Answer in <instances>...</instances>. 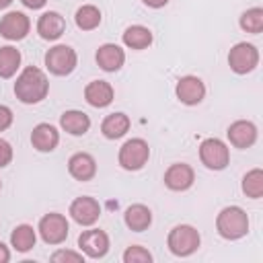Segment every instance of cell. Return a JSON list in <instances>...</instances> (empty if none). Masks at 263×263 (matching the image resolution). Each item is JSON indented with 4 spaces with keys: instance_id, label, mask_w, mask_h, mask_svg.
Returning a JSON list of instances; mask_svg holds the SVG:
<instances>
[{
    "instance_id": "cell-1",
    "label": "cell",
    "mask_w": 263,
    "mask_h": 263,
    "mask_svg": "<svg viewBox=\"0 0 263 263\" xmlns=\"http://www.w3.org/2000/svg\"><path fill=\"white\" fill-rule=\"evenodd\" d=\"M47 92H49V80L45 72L39 70L37 66H27L14 82V95L25 105L41 103L47 97Z\"/></svg>"
},
{
    "instance_id": "cell-2",
    "label": "cell",
    "mask_w": 263,
    "mask_h": 263,
    "mask_svg": "<svg viewBox=\"0 0 263 263\" xmlns=\"http://www.w3.org/2000/svg\"><path fill=\"white\" fill-rule=\"evenodd\" d=\"M216 230L226 240H238L249 232V216L238 205H228L220 210L216 218Z\"/></svg>"
},
{
    "instance_id": "cell-3",
    "label": "cell",
    "mask_w": 263,
    "mask_h": 263,
    "mask_svg": "<svg viewBox=\"0 0 263 263\" xmlns=\"http://www.w3.org/2000/svg\"><path fill=\"white\" fill-rule=\"evenodd\" d=\"M199 242H201L199 232L193 226H189V224L175 226L168 232V236H166V247L177 257H189V255H193L199 249Z\"/></svg>"
},
{
    "instance_id": "cell-4",
    "label": "cell",
    "mask_w": 263,
    "mask_h": 263,
    "mask_svg": "<svg viewBox=\"0 0 263 263\" xmlns=\"http://www.w3.org/2000/svg\"><path fill=\"white\" fill-rule=\"evenodd\" d=\"M150 158V146L146 140L142 138H132L127 140L117 154V160L121 164V168L125 171H140Z\"/></svg>"
},
{
    "instance_id": "cell-5",
    "label": "cell",
    "mask_w": 263,
    "mask_h": 263,
    "mask_svg": "<svg viewBox=\"0 0 263 263\" xmlns=\"http://www.w3.org/2000/svg\"><path fill=\"white\" fill-rule=\"evenodd\" d=\"M199 160L210 171H222L230 162V150L228 146L218 138H205L199 144Z\"/></svg>"
},
{
    "instance_id": "cell-6",
    "label": "cell",
    "mask_w": 263,
    "mask_h": 263,
    "mask_svg": "<svg viewBox=\"0 0 263 263\" xmlns=\"http://www.w3.org/2000/svg\"><path fill=\"white\" fill-rule=\"evenodd\" d=\"M45 68L55 76H68L78 64V55L70 45H53L45 53Z\"/></svg>"
},
{
    "instance_id": "cell-7",
    "label": "cell",
    "mask_w": 263,
    "mask_h": 263,
    "mask_svg": "<svg viewBox=\"0 0 263 263\" xmlns=\"http://www.w3.org/2000/svg\"><path fill=\"white\" fill-rule=\"evenodd\" d=\"M259 64V49L253 43L240 41L236 43L228 53V66L236 74H249Z\"/></svg>"
},
{
    "instance_id": "cell-8",
    "label": "cell",
    "mask_w": 263,
    "mask_h": 263,
    "mask_svg": "<svg viewBox=\"0 0 263 263\" xmlns=\"http://www.w3.org/2000/svg\"><path fill=\"white\" fill-rule=\"evenodd\" d=\"M39 234L43 238L45 245H62L66 238H68V220L66 216L58 214V212H51V214H45L41 220H39Z\"/></svg>"
},
{
    "instance_id": "cell-9",
    "label": "cell",
    "mask_w": 263,
    "mask_h": 263,
    "mask_svg": "<svg viewBox=\"0 0 263 263\" xmlns=\"http://www.w3.org/2000/svg\"><path fill=\"white\" fill-rule=\"evenodd\" d=\"M31 21L21 10H10L0 18V35L8 41H21L29 35Z\"/></svg>"
},
{
    "instance_id": "cell-10",
    "label": "cell",
    "mask_w": 263,
    "mask_h": 263,
    "mask_svg": "<svg viewBox=\"0 0 263 263\" xmlns=\"http://www.w3.org/2000/svg\"><path fill=\"white\" fill-rule=\"evenodd\" d=\"M78 247L80 251L90 257V259H101L107 255L109 251V236L105 230H99V228H90V230H84L80 232L78 236Z\"/></svg>"
},
{
    "instance_id": "cell-11",
    "label": "cell",
    "mask_w": 263,
    "mask_h": 263,
    "mask_svg": "<svg viewBox=\"0 0 263 263\" xmlns=\"http://www.w3.org/2000/svg\"><path fill=\"white\" fill-rule=\"evenodd\" d=\"M70 216L80 226H92L101 216V205L95 197L82 195L70 203Z\"/></svg>"
},
{
    "instance_id": "cell-12",
    "label": "cell",
    "mask_w": 263,
    "mask_h": 263,
    "mask_svg": "<svg viewBox=\"0 0 263 263\" xmlns=\"http://www.w3.org/2000/svg\"><path fill=\"white\" fill-rule=\"evenodd\" d=\"M175 92L183 105H197L205 97V84L197 76H183V78H179Z\"/></svg>"
},
{
    "instance_id": "cell-13",
    "label": "cell",
    "mask_w": 263,
    "mask_h": 263,
    "mask_svg": "<svg viewBox=\"0 0 263 263\" xmlns=\"http://www.w3.org/2000/svg\"><path fill=\"white\" fill-rule=\"evenodd\" d=\"M228 142L234 146V148H251L255 142H257V125L253 121H247V119H238L234 123H230L228 132Z\"/></svg>"
},
{
    "instance_id": "cell-14",
    "label": "cell",
    "mask_w": 263,
    "mask_h": 263,
    "mask_svg": "<svg viewBox=\"0 0 263 263\" xmlns=\"http://www.w3.org/2000/svg\"><path fill=\"white\" fill-rule=\"evenodd\" d=\"M193 181H195V173L187 162H175L164 173V185L171 191H185L193 185Z\"/></svg>"
},
{
    "instance_id": "cell-15",
    "label": "cell",
    "mask_w": 263,
    "mask_h": 263,
    "mask_svg": "<svg viewBox=\"0 0 263 263\" xmlns=\"http://www.w3.org/2000/svg\"><path fill=\"white\" fill-rule=\"evenodd\" d=\"M64 31H66V18H64L60 12H55V10L43 12V14L39 16V21H37V33H39V37L45 39V41H55V39H60V37L64 35Z\"/></svg>"
},
{
    "instance_id": "cell-16",
    "label": "cell",
    "mask_w": 263,
    "mask_h": 263,
    "mask_svg": "<svg viewBox=\"0 0 263 263\" xmlns=\"http://www.w3.org/2000/svg\"><path fill=\"white\" fill-rule=\"evenodd\" d=\"M68 171L76 181H90L97 175V160L88 152H76L68 160Z\"/></svg>"
},
{
    "instance_id": "cell-17",
    "label": "cell",
    "mask_w": 263,
    "mask_h": 263,
    "mask_svg": "<svg viewBox=\"0 0 263 263\" xmlns=\"http://www.w3.org/2000/svg\"><path fill=\"white\" fill-rule=\"evenodd\" d=\"M113 86L107 82V80H92L86 84L84 88V99L90 107H97V109H103V107H109L113 103Z\"/></svg>"
},
{
    "instance_id": "cell-18",
    "label": "cell",
    "mask_w": 263,
    "mask_h": 263,
    "mask_svg": "<svg viewBox=\"0 0 263 263\" xmlns=\"http://www.w3.org/2000/svg\"><path fill=\"white\" fill-rule=\"evenodd\" d=\"M97 64L105 72H117L125 62V51L115 43H103L95 55Z\"/></svg>"
},
{
    "instance_id": "cell-19",
    "label": "cell",
    "mask_w": 263,
    "mask_h": 263,
    "mask_svg": "<svg viewBox=\"0 0 263 263\" xmlns=\"http://www.w3.org/2000/svg\"><path fill=\"white\" fill-rule=\"evenodd\" d=\"M31 144L39 152H51L60 144V132L51 123H37L31 132Z\"/></svg>"
},
{
    "instance_id": "cell-20",
    "label": "cell",
    "mask_w": 263,
    "mask_h": 263,
    "mask_svg": "<svg viewBox=\"0 0 263 263\" xmlns=\"http://www.w3.org/2000/svg\"><path fill=\"white\" fill-rule=\"evenodd\" d=\"M60 125L64 132H68L70 136H84L90 129V117L84 111L78 109H70L64 111L60 117Z\"/></svg>"
},
{
    "instance_id": "cell-21",
    "label": "cell",
    "mask_w": 263,
    "mask_h": 263,
    "mask_svg": "<svg viewBox=\"0 0 263 263\" xmlns=\"http://www.w3.org/2000/svg\"><path fill=\"white\" fill-rule=\"evenodd\" d=\"M123 220H125V226L132 232H144L152 224V212L144 203H134V205H129L125 210Z\"/></svg>"
},
{
    "instance_id": "cell-22",
    "label": "cell",
    "mask_w": 263,
    "mask_h": 263,
    "mask_svg": "<svg viewBox=\"0 0 263 263\" xmlns=\"http://www.w3.org/2000/svg\"><path fill=\"white\" fill-rule=\"evenodd\" d=\"M129 127H132V121L125 113H111L101 123V132L107 140H117V138L125 136L129 132Z\"/></svg>"
},
{
    "instance_id": "cell-23",
    "label": "cell",
    "mask_w": 263,
    "mask_h": 263,
    "mask_svg": "<svg viewBox=\"0 0 263 263\" xmlns=\"http://www.w3.org/2000/svg\"><path fill=\"white\" fill-rule=\"evenodd\" d=\"M123 45L129 49H146L152 43V31L144 25H132L123 31Z\"/></svg>"
},
{
    "instance_id": "cell-24",
    "label": "cell",
    "mask_w": 263,
    "mask_h": 263,
    "mask_svg": "<svg viewBox=\"0 0 263 263\" xmlns=\"http://www.w3.org/2000/svg\"><path fill=\"white\" fill-rule=\"evenodd\" d=\"M37 242V234L33 230V226L29 224H18L12 232H10V245L12 249H16L18 253H27L35 247Z\"/></svg>"
},
{
    "instance_id": "cell-25",
    "label": "cell",
    "mask_w": 263,
    "mask_h": 263,
    "mask_svg": "<svg viewBox=\"0 0 263 263\" xmlns=\"http://www.w3.org/2000/svg\"><path fill=\"white\" fill-rule=\"evenodd\" d=\"M21 66V51L12 45L0 47V78H12Z\"/></svg>"
},
{
    "instance_id": "cell-26",
    "label": "cell",
    "mask_w": 263,
    "mask_h": 263,
    "mask_svg": "<svg viewBox=\"0 0 263 263\" xmlns=\"http://www.w3.org/2000/svg\"><path fill=\"white\" fill-rule=\"evenodd\" d=\"M74 21H76V27L82 29V31H92L101 25V10L92 4H84L76 10L74 14Z\"/></svg>"
},
{
    "instance_id": "cell-27",
    "label": "cell",
    "mask_w": 263,
    "mask_h": 263,
    "mask_svg": "<svg viewBox=\"0 0 263 263\" xmlns=\"http://www.w3.org/2000/svg\"><path fill=\"white\" fill-rule=\"evenodd\" d=\"M242 193L251 199H259L263 195V171L253 168L242 177Z\"/></svg>"
},
{
    "instance_id": "cell-28",
    "label": "cell",
    "mask_w": 263,
    "mask_h": 263,
    "mask_svg": "<svg viewBox=\"0 0 263 263\" xmlns=\"http://www.w3.org/2000/svg\"><path fill=\"white\" fill-rule=\"evenodd\" d=\"M238 25H240V29L247 31V33H253V35L261 33V31H263V8L255 6V8L245 10V12L240 14Z\"/></svg>"
},
{
    "instance_id": "cell-29",
    "label": "cell",
    "mask_w": 263,
    "mask_h": 263,
    "mask_svg": "<svg viewBox=\"0 0 263 263\" xmlns=\"http://www.w3.org/2000/svg\"><path fill=\"white\" fill-rule=\"evenodd\" d=\"M123 261L125 263H150L152 261V253L140 245H132L125 249L123 253Z\"/></svg>"
},
{
    "instance_id": "cell-30",
    "label": "cell",
    "mask_w": 263,
    "mask_h": 263,
    "mask_svg": "<svg viewBox=\"0 0 263 263\" xmlns=\"http://www.w3.org/2000/svg\"><path fill=\"white\" fill-rule=\"evenodd\" d=\"M51 261L53 263H66V261H72V263H82L84 261V255L82 251L76 253V251H66V249H60L51 255Z\"/></svg>"
},
{
    "instance_id": "cell-31",
    "label": "cell",
    "mask_w": 263,
    "mask_h": 263,
    "mask_svg": "<svg viewBox=\"0 0 263 263\" xmlns=\"http://www.w3.org/2000/svg\"><path fill=\"white\" fill-rule=\"evenodd\" d=\"M10 160H12V146L4 138H0V168L8 166Z\"/></svg>"
},
{
    "instance_id": "cell-32",
    "label": "cell",
    "mask_w": 263,
    "mask_h": 263,
    "mask_svg": "<svg viewBox=\"0 0 263 263\" xmlns=\"http://www.w3.org/2000/svg\"><path fill=\"white\" fill-rule=\"evenodd\" d=\"M12 125V111L6 105H0V132L8 129Z\"/></svg>"
},
{
    "instance_id": "cell-33",
    "label": "cell",
    "mask_w": 263,
    "mask_h": 263,
    "mask_svg": "<svg viewBox=\"0 0 263 263\" xmlns=\"http://www.w3.org/2000/svg\"><path fill=\"white\" fill-rule=\"evenodd\" d=\"M21 2H23L27 8H33V10H37V8H43L47 0H21Z\"/></svg>"
},
{
    "instance_id": "cell-34",
    "label": "cell",
    "mask_w": 263,
    "mask_h": 263,
    "mask_svg": "<svg viewBox=\"0 0 263 263\" xmlns=\"http://www.w3.org/2000/svg\"><path fill=\"white\" fill-rule=\"evenodd\" d=\"M6 261H10V251L4 242H0V263H6Z\"/></svg>"
},
{
    "instance_id": "cell-35",
    "label": "cell",
    "mask_w": 263,
    "mask_h": 263,
    "mask_svg": "<svg viewBox=\"0 0 263 263\" xmlns=\"http://www.w3.org/2000/svg\"><path fill=\"white\" fill-rule=\"evenodd\" d=\"M142 2L150 8H162L164 4H168V0H142Z\"/></svg>"
},
{
    "instance_id": "cell-36",
    "label": "cell",
    "mask_w": 263,
    "mask_h": 263,
    "mask_svg": "<svg viewBox=\"0 0 263 263\" xmlns=\"http://www.w3.org/2000/svg\"><path fill=\"white\" fill-rule=\"evenodd\" d=\"M10 2H12V0H0V10L6 8V6H10Z\"/></svg>"
},
{
    "instance_id": "cell-37",
    "label": "cell",
    "mask_w": 263,
    "mask_h": 263,
    "mask_svg": "<svg viewBox=\"0 0 263 263\" xmlns=\"http://www.w3.org/2000/svg\"><path fill=\"white\" fill-rule=\"evenodd\" d=\"M0 189H2V183H0Z\"/></svg>"
}]
</instances>
